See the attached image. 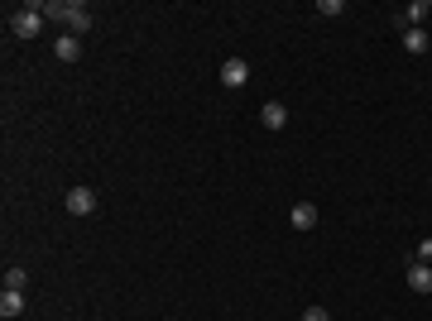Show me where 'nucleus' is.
Wrapping results in <instances>:
<instances>
[{"label":"nucleus","mask_w":432,"mask_h":321,"mask_svg":"<svg viewBox=\"0 0 432 321\" xmlns=\"http://www.w3.org/2000/svg\"><path fill=\"white\" fill-rule=\"evenodd\" d=\"M413 259H418V264H432V240H418V249H413Z\"/></svg>","instance_id":"ddd939ff"},{"label":"nucleus","mask_w":432,"mask_h":321,"mask_svg":"<svg viewBox=\"0 0 432 321\" xmlns=\"http://www.w3.org/2000/svg\"><path fill=\"white\" fill-rule=\"evenodd\" d=\"M404 48H408V53H428V34H423V29H408Z\"/></svg>","instance_id":"9b49d317"},{"label":"nucleus","mask_w":432,"mask_h":321,"mask_svg":"<svg viewBox=\"0 0 432 321\" xmlns=\"http://www.w3.org/2000/svg\"><path fill=\"white\" fill-rule=\"evenodd\" d=\"M250 81V63L245 58H226L221 63V86H245Z\"/></svg>","instance_id":"7ed1b4c3"},{"label":"nucleus","mask_w":432,"mask_h":321,"mask_svg":"<svg viewBox=\"0 0 432 321\" xmlns=\"http://www.w3.org/2000/svg\"><path fill=\"white\" fill-rule=\"evenodd\" d=\"M317 15H326V20H331V15H341V0H322V5H317Z\"/></svg>","instance_id":"4468645a"},{"label":"nucleus","mask_w":432,"mask_h":321,"mask_svg":"<svg viewBox=\"0 0 432 321\" xmlns=\"http://www.w3.org/2000/svg\"><path fill=\"white\" fill-rule=\"evenodd\" d=\"M63 207H68L72 216H91V211H96V192H91V188H72Z\"/></svg>","instance_id":"20e7f679"},{"label":"nucleus","mask_w":432,"mask_h":321,"mask_svg":"<svg viewBox=\"0 0 432 321\" xmlns=\"http://www.w3.org/2000/svg\"><path fill=\"white\" fill-rule=\"evenodd\" d=\"M303 321H331V317H326V307H307V312H303Z\"/></svg>","instance_id":"2eb2a0df"},{"label":"nucleus","mask_w":432,"mask_h":321,"mask_svg":"<svg viewBox=\"0 0 432 321\" xmlns=\"http://www.w3.org/2000/svg\"><path fill=\"white\" fill-rule=\"evenodd\" d=\"M20 312H25V293H15V288H5V293H0V317L10 321V317H20Z\"/></svg>","instance_id":"0eeeda50"},{"label":"nucleus","mask_w":432,"mask_h":321,"mask_svg":"<svg viewBox=\"0 0 432 321\" xmlns=\"http://www.w3.org/2000/svg\"><path fill=\"white\" fill-rule=\"evenodd\" d=\"M53 53H58V63H77L82 58V39H72V34H63L53 44Z\"/></svg>","instance_id":"423d86ee"},{"label":"nucleus","mask_w":432,"mask_h":321,"mask_svg":"<svg viewBox=\"0 0 432 321\" xmlns=\"http://www.w3.org/2000/svg\"><path fill=\"white\" fill-rule=\"evenodd\" d=\"M260 120H265V125H269V130H284V125H288V110L279 106V101H269V106L260 110Z\"/></svg>","instance_id":"1a4fd4ad"},{"label":"nucleus","mask_w":432,"mask_h":321,"mask_svg":"<svg viewBox=\"0 0 432 321\" xmlns=\"http://www.w3.org/2000/svg\"><path fill=\"white\" fill-rule=\"evenodd\" d=\"M44 15H49V20H63L72 39H82V34L91 29V15H87V5H58V0H49V5H44Z\"/></svg>","instance_id":"f257e3e1"},{"label":"nucleus","mask_w":432,"mask_h":321,"mask_svg":"<svg viewBox=\"0 0 432 321\" xmlns=\"http://www.w3.org/2000/svg\"><path fill=\"white\" fill-rule=\"evenodd\" d=\"M10 29H15V39H34L44 29V5H20L10 15Z\"/></svg>","instance_id":"f03ea898"},{"label":"nucleus","mask_w":432,"mask_h":321,"mask_svg":"<svg viewBox=\"0 0 432 321\" xmlns=\"http://www.w3.org/2000/svg\"><path fill=\"white\" fill-rule=\"evenodd\" d=\"M428 15H432V10H428V0H413V5L404 10V25H408V29H418L423 20H428Z\"/></svg>","instance_id":"9d476101"},{"label":"nucleus","mask_w":432,"mask_h":321,"mask_svg":"<svg viewBox=\"0 0 432 321\" xmlns=\"http://www.w3.org/2000/svg\"><path fill=\"white\" fill-rule=\"evenodd\" d=\"M428 10H432V5H428Z\"/></svg>","instance_id":"dca6fc26"},{"label":"nucleus","mask_w":432,"mask_h":321,"mask_svg":"<svg viewBox=\"0 0 432 321\" xmlns=\"http://www.w3.org/2000/svg\"><path fill=\"white\" fill-rule=\"evenodd\" d=\"M408 288H413V293H432V264H418V259H413V264H408Z\"/></svg>","instance_id":"39448f33"},{"label":"nucleus","mask_w":432,"mask_h":321,"mask_svg":"<svg viewBox=\"0 0 432 321\" xmlns=\"http://www.w3.org/2000/svg\"><path fill=\"white\" fill-rule=\"evenodd\" d=\"M25 268H5V288H15V293H25Z\"/></svg>","instance_id":"f8f14e48"},{"label":"nucleus","mask_w":432,"mask_h":321,"mask_svg":"<svg viewBox=\"0 0 432 321\" xmlns=\"http://www.w3.org/2000/svg\"><path fill=\"white\" fill-rule=\"evenodd\" d=\"M293 225L298 230H312V225H317V207H312V202H298L293 207Z\"/></svg>","instance_id":"6e6552de"}]
</instances>
